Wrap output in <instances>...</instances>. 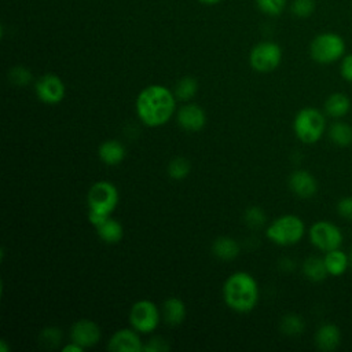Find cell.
<instances>
[{
    "label": "cell",
    "mask_w": 352,
    "mask_h": 352,
    "mask_svg": "<svg viewBox=\"0 0 352 352\" xmlns=\"http://www.w3.org/2000/svg\"><path fill=\"white\" fill-rule=\"evenodd\" d=\"M0 351H1V352H7V351H8V346L6 345V341H4V340L0 341Z\"/></svg>",
    "instance_id": "cell-38"
},
{
    "label": "cell",
    "mask_w": 352,
    "mask_h": 352,
    "mask_svg": "<svg viewBox=\"0 0 352 352\" xmlns=\"http://www.w3.org/2000/svg\"><path fill=\"white\" fill-rule=\"evenodd\" d=\"M243 219L250 228H260L265 223V213L260 206H249L243 213Z\"/></svg>",
    "instance_id": "cell-29"
},
{
    "label": "cell",
    "mask_w": 352,
    "mask_h": 352,
    "mask_svg": "<svg viewBox=\"0 0 352 352\" xmlns=\"http://www.w3.org/2000/svg\"><path fill=\"white\" fill-rule=\"evenodd\" d=\"M8 81L16 87H26L32 82L33 80V74L32 72L26 67V66H22V65H16V66H12L10 70H8Z\"/></svg>",
    "instance_id": "cell-27"
},
{
    "label": "cell",
    "mask_w": 352,
    "mask_h": 352,
    "mask_svg": "<svg viewBox=\"0 0 352 352\" xmlns=\"http://www.w3.org/2000/svg\"><path fill=\"white\" fill-rule=\"evenodd\" d=\"M290 11L297 18H308L315 11V0H293Z\"/></svg>",
    "instance_id": "cell-30"
},
{
    "label": "cell",
    "mask_w": 352,
    "mask_h": 352,
    "mask_svg": "<svg viewBox=\"0 0 352 352\" xmlns=\"http://www.w3.org/2000/svg\"><path fill=\"white\" fill-rule=\"evenodd\" d=\"M223 300L228 308L238 314H248L254 309L258 301V285L252 274L236 271L223 283Z\"/></svg>",
    "instance_id": "cell-2"
},
{
    "label": "cell",
    "mask_w": 352,
    "mask_h": 352,
    "mask_svg": "<svg viewBox=\"0 0 352 352\" xmlns=\"http://www.w3.org/2000/svg\"><path fill=\"white\" fill-rule=\"evenodd\" d=\"M287 0H256L257 8L270 16H278L283 12Z\"/></svg>",
    "instance_id": "cell-28"
},
{
    "label": "cell",
    "mask_w": 352,
    "mask_h": 352,
    "mask_svg": "<svg viewBox=\"0 0 352 352\" xmlns=\"http://www.w3.org/2000/svg\"><path fill=\"white\" fill-rule=\"evenodd\" d=\"M323 258L329 275L333 276H341L349 267V257L340 248L326 252Z\"/></svg>",
    "instance_id": "cell-19"
},
{
    "label": "cell",
    "mask_w": 352,
    "mask_h": 352,
    "mask_svg": "<svg viewBox=\"0 0 352 352\" xmlns=\"http://www.w3.org/2000/svg\"><path fill=\"white\" fill-rule=\"evenodd\" d=\"M289 187L300 198H311L318 191L316 179L305 169H297L290 173Z\"/></svg>",
    "instance_id": "cell-14"
},
{
    "label": "cell",
    "mask_w": 352,
    "mask_h": 352,
    "mask_svg": "<svg viewBox=\"0 0 352 352\" xmlns=\"http://www.w3.org/2000/svg\"><path fill=\"white\" fill-rule=\"evenodd\" d=\"M198 92V81L191 77V76H184L182 77L173 89V94L176 96V99L183 100V102H188L191 100Z\"/></svg>",
    "instance_id": "cell-24"
},
{
    "label": "cell",
    "mask_w": 352,
    "mask_h": 352,
    "mask_svg": "<svg viewBox=\"0 0 352 352\" xmlns=\"http://www.w3.org/2000/svg\"><path fill=\"white\" fill-rule=\"evenodd\" d=\"M143 351L144 352H166L169 351V344L165 338L155 336L150 338L146 344H143Z\"/></svg>",
    "instance_id": "cell-32"
},
{
    "label": "cell",
    "mask_w": 352,
    "mask_h": 352,
    "mask_svg": "<svg viewBox=\"0 0 352 352\" xmlns=\"http://www.w3.org/2000/svg\"><path fill=\"white\" fill-rule=\"evenodd\" d=\"M345 41L344 38L333 32H324L314 37L309 44L311 58L320 65H329L345 55Z\"/></svg>",
    "instance_id": "cell-5"
},
{
    "label": "cell",
    "mask_w": 352,
    "mask_h": 352,
    "mask_svg": "<svg viewBox=\"0 0 352 352\" xmlns=\"http://www.w3.org/2000/svg\"><path fill=\"white\" fill-rule=\"evenodd\" d=\"M135 107L144 125L157 128L166 124L175 114L176 96L165 85L151 84L138 94Z\"/></svg>",
    "instance_id": "cell-1"
},
{
    "label": "cell",
    "mask_w": 352,
    "mask_h": 352,
    "mask_svg": "<svg viewBox=\"0 0 352 352\" xmlns=\"http://www.w3.org/2000/svg\"><path fill=\"white\" fill-rule=\"evenodd\" d=\"M161 315L158 307L151 300L143 298L131 307L128 319L132 329L142 334H150L158 327Z\"/></svg>",
    "instance_id": "cell-7"
},
{
    "label": "cell",
    "mask_w": 352,
    "mask_h": 352,
    "mask_svg": "<svg viewBox=\"0 0 352 352\" xmlns=\"http://www.w3.org/2000/svg\"><path fill=\"white\" fill-rule=\"evenodd\" d=\"M348 257H349V267H352V250L348 253Z\"/></svg>",
    "instance_id": "cell-39"
},
{
    "label": "cell",
    "mask_w": 352,
    "mask_h": 352,
    "mask_svg": "<svg viewBox=\"0 0 352 352\" xmlns=\"http://www.w3.org/2000/svg\"><path fill=\"white\" fill-rule=\"evenodd\" d=\"M304 319L297 314H287L279 322V329L286 336H298L304 331Z\"/></svg>",
    "instance_id": "cell-25"
},
{
    "label": "cell",
    "mask_w": 352,
    "mask_h": 352,
    "mask_svg": "<svg viewBox=\"0 0 352 352\" xmlns=\"http://www.w3.org/2000/svg\"><path fill=\"white\" fill-rule=\"evenodd\" d=\"M162 319L169 326H179L184 322L187 308L183 300L179 297H169L162 304Z\"/></svg>",
    "instance_id": "cell-17"
},
{
    "label": "cell",
    "mask_w": 352,
    "mask_h": 352,
    "mask_svg": "<svg viewBox=\"0 0 352 352\" xmlns=\"http://www.w3.org/2000/svg\"><path fill=\"white\" fill-rule=\"evenodd\" d=\"M324 113L331 118H341L348 114L351 109V100L345 94L334 92L327 96L324 102Z\"/></svg>",
    "instance_id": "cell-20"
},
{
    "label": "cell",
    "mask_w": 352,
    "mask_h": 352,
    "mask_svg": "<svg viewBox=\"0 0 352 352\" xmlns=\"http://www.w3.org/2000/svg\"><path fill=\"white\" fill-rule=\"evenodd\" d=\"M107 349L113 352H142L143 342L135 329H120L113 333L107 342Z\"/></svg>",
    "instance_id": "cell-13"
},
{
    "label": "cell",
    "mask_w": 352,
    "mask_h": 352,
    "mask_svg": "<svg viewBox=\"0 0 352 352\" xmlns=\"http://www.w3.org/2000/svg\"><path fill=\"white\" fill-rule=\"evenodd\" d=\"M69 336L70 341L78 344L85 349L96 345L102 337V333L96 322L91 319H78L72 324Z\"/></svg>",
    "instance_id": "cell-11"
},
{
    "label": "cell",
    "mask_w": 352,
    "mask_h": 352,
    "mask_svg": "<svg viewBox=\"0 0 352 352\" xmlns=\"http://www.w3.org/2000/svg\"><path fill=\"white\" fill-rule=\"evenodd\" d=\"M326 129L324 114L316 107L298 110L293 120V131L297 139L305 144L316 143Z\"/></svg>",
    "instance_id": "cell-4"
},
{
    "label": "cell",
    "mask_w": 352,
    "mask_h": 352,
    "mask_svg": "<svg viewBox=\"0 0 352 352\" xmlns=\"http://www.w3.org/2000/svg\"><path fill=\"white\" fill-rule=\"evenodd\" d=\"M340 73L345 81L352 82V54H346L341 58Z\"/></svg>",
    "instance_id": "cell-34"
},
{
    "label": "cell",
    "mask_w": 352,
    "mask_h": 352,
    "mask_svg": "<svg viewBox=\"0 0 352 352\" xmlns=\"http://www.w3.org/2000/svg\"><path fill=\"white\" fill-rule=\"evenodd\" d=\"M308 235L311 243L324 253L333 249H338L342 245L344 239L341 230L336 224L326 220H319L314 223L309 227Z\"/></svg>",
    "instance_id": "cell-9"
},
{
    "label": "cell",
    "mask_w": 352,
    "mask_h": 352,
    "mask_svg": "<svg viewBox=\"0 0 352 352\" xmlns=\"http://www.w3.org/2000/svg\"><path fill=\"white\" fill-rule=\"evenodd\" d=\"M125 154H126V151H125L124 144L116 139L104 140L98 147L99 160L104 165H109V166H114V165H118L120 162H122L125 158Z\"/></svg>",
    "instance_id": "cell-16"
},
{
    "label": "cell",
    "mask_w": 352,
    "mask_h": 352,
    "mask_svg": "<svg viewBox=\"0 0 352 352\" xmlns=\"http://www.w3.org/2000/svg\"><path fill=\"white\" fill-rule=\"evenodd\" d=\"M329 139L338 147L352 144V126L344 121H334L329 128Z\"/></svg>",
    "instance_id": "cell-23"
},
{
    "label": "cell",
    "mask_w": 352,
    "mask_h": 352,
    "mask_svg": "<svg viewBox=\"0 0 352 352\" xmlns=\"http://www.w3.org/2000/svg\"><path fill=\"white\" fill-rule=\"evenodd\" d=\"M191 170V164L187 158L184 157H175L169 161L168 164V168H166V172H168V176L173 180H183L188 176Z\"/></svg>",
    "instance_id": "cell-26"
},
{
    "label": "cell",
    "mask_w": 352,
    "mask_h": 352,
    "mask_svg": "<svg viewBox=\"0 0 352 352\" xmlns=\"http://www.w3.org/2000/svg\"><path fill=\"white\" fill-rule=\"evenodd\" d=\"M282 62V48L274 41H260L249 52V65L258 73H270Z\"/></svg>",
    "instance_id": "cell-8"
},
{
    "label": "cell",
    "mask_w": 352,
    "mask_h": 352,
    "mask_svg": "<svg viewBox=\"0 0 352 352\" xmlns=\"http://www.w3.org/2000/svg\"><path fill=\"white\" fill-rule=\"evenodd\" d=\"M34 92L40 102L45 104H58L65 99L66 85L59 76L47 73L36 80Z\"/></svg>",
    "instance_id": "cell-10"
},
{
    "label": "cell",
    "mask_w": 352,
    "mask_h": 352,
    "mask_svg": "<svg viewBox=\"0 0 352 352\" xmlns=\"http://www.w3.org/2000/svg\"><path fill=\"white\" fill-rule=\"evenodd\" d=\"M62 340V331L58 327H45L40 334V341L47 346H56Z\"/></svg>",
    "instance_id": "cell-31"
},
{
    "label": "cell",
    "mask_w": 352,
    "mask_h": 352,
    "mask_svg": "<svg viewBox=\"0 0 352 352\" xmlns=\"http://www.w3.org/2000/svg\"><path fill=\"white\" fill-rule=\"evenodd\" d=\"M341 342V331L333 323L322 324L315 333V344L320 351L331 352L338 348Z\"/></svg>",
    "instance_id": "cell-15"
},
{
    "label": "cell",
    "mask_w": 352,
    "mask_h": 352,
    "mask_svg": "<svg viewBox=\"0 0 352 352\" xmlns=\"http://www.w3.org/2000/svg\"><path fill=\"white\" fill-rule=\"evenodd\" d=\"M110 216L107 214H102V213H96V212H91L88 210V221L96 228L99 227L102 223H104Z\"/></svg>",
    "instance_id": "cell-35"
},
{
    "label": "cell",
    "mask_w": 352,
    "mask_h": 352,
    "mask_svg": "<svg viewBox=\"0 0 352 352\" xmlns=\"http://www.w3.org/2000/svg\"><path fill=\"white\" fill-rule=\"evenodd\" d=\"M302 274L311 282H322L323 279H326L329 272L324 264V258L318 256H311L305 258L302 263Z\"/></svg>",
    "instance_id": "cell-22"
},
{
    "label": "cell",
    "mask_w": 352,
    "mask_h": 352,
    "mask_svg": "<svg viewBox=\"0 0 352 352\" xmlns=\"http://www.w3.org/2000/svg\"><path fill=\"white\" fill-rule=\"evenodd\" d=\"M87 202L88 210L111 216L118 205V190L111 182H95L88 190Z\"/></svg>",
    "instance_id": "cell-6"
},
{
    "label": "cell",
    "mask_w": 352,
    "mask_h": 352,
    "mask_svg": "<svg viewBox=\"0 0 352 352\" xmlns=\"http://www.w3.org/2000/svg\"><path fill=\"white\" fill-rule=\"evenodd\" d=\"M176 121L182 129L187 132H198L206 124V113L199 104L187 103L177 110Z\"/></svg>",
    "instance_id": "cell-12"
},
{
    "label": "cell",
    "mask_w": 352,
    "mask_h": 352,
    "mask_svg": "<svg viewBox=\"0 0 352 352\" xmlns=\"http://www.w3.org/2000/svg\"><path fill=\"white\" fill-rule=\"evenodd\" d=\"M197 1L201 4H206V6H214V4L220 3L221 0H197Z\"/></svg>",
    "instance_id": "cell-37"
},
{
    "label": "cell",
    "mask_w": 352,
    "mask_h": 352,
    "mask_svg": "<svg viewBox=\"0 0 352 352\" xmlns=\"http://www.w3.org/2000/svg\"><path fill=\"white\" fill-rule=\"evenodd\" d=\"M337 212L341 217L352 220V197H342L337 204Z\"/></svg>",
    "instance_id": "cell-33"
},
{
    "label": "cell",
    "mask_w": 352,
    "mask_h": 352,
    "mask_svg": "<svg viewBox=\"0 0 352 352\" xmlns=\"http://www.w3.org/2000/svg\"><path fill=\"white\" fill-rule=\"evenodd\" d=\"M241 246L231 236H219L212 243V253L224 261L234 260L239 254Z\"/></svg>",
    "instance_id": "cell-18"
},
{
    "label": "cell",
    "mask_w": 352,
    "mask_h": 352,
    "mask_svg": "<svg viewBox=\"0 0 352 352\" xmlns=\"http://www.w3.org/2000/svg\"><path fill=\"white\" fill-rule=\"evenodd\" d=\"M62 351H63V352H82V351H84V348H82V346H80L78 344H76V342L70 341L69 344H66V345L62 348Z\"/></svg>",
    "instance_id": "cell-36"
},
{
    "label": "cell",
    "mask_w": 352,
    "mask_h": 352,
    "mask_svg": "<svg viewBox=\"0 0 352 352\" xmlns=\"http://www.w3.org/2000/svg\"><path fill=\"white\" fill-rule=\"evenodd\" d=\"M96 234L104 243L114 245L122 239L124 227L118 220H116L110 216L104 223H102L99 227H96Z\"/></svg>",
    "instance_id": "cell-21"
},
{
    "label": "cell",
    "mask_w": 352,
    "mask_h": 352,
    "mask_svg": "<svg viewBox=\"0 0 352 352\" xmlns=\"http://www.w3.org/2000/svg\"><path fill=\"white\" fill-rule=\"evenodd\" d=\"M304 234V221L296 214L279 216L265 228V236L279 246L296 245L302 239Z\"/></svg>",
    "instance_id": "cell-3"
}]
</instances>
